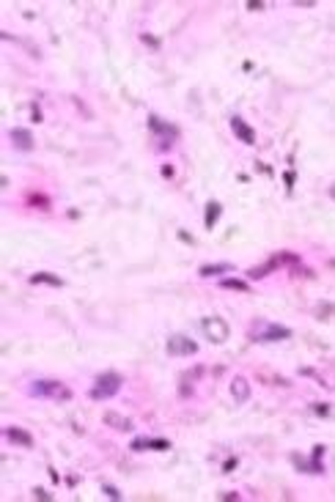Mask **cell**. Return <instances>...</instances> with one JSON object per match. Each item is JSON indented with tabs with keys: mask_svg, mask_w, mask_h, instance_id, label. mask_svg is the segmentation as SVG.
<instances>
[{
	"mask_svg": "<svg viewBox=\"0 0 335 502\" xmlns=\"http://www.w3.org/2000/svg\"><path fill=\"white\" fill-rule=\"evenodd\" d=\"M9 138H11V143H14V148H20V151H30V148H33V134H30L28 129H22V126L11 129Z\"/></svg>",
	"mask_w": 335,
	"mask_h": 502,
	"instance_id": "52a82bcc",
	"label": "cell"
},
{
	"mask_svg": "<svg viewBox=\"0 0 335 502\" xmlns=\"http://www.w3.org/2000/svg\"><path fill=\"white\" fill-rule=\"evenodd\" d=\"M201 330L212 343H226L228 335H231V326L226 324V318H220V316H206L201 321Z\"/></svg>",
	"mask_w": 335,
	"mask_h": 502,
	"instance_id": "277c9868",
	"label": "cell"
},
{
	"mask_svg": "<svg viewBox=\"0 0 335 502\" xmlns=\"http://www.w3.org/2000/svg\"><path fill=\"white\" fill-rule=\"evenodd\" d=\"M236 467V458H231V461H226V472H231V469Z\"/></svg>",
	"mask_w": 335,
	"mask_h": 502,
	"instance_id": "7402d4cb",
	"label": "cell"
},
{
	"mask_svg": "<svg viewBox=\"0 0 335 502\" xmlns=\"http://www.w3.org/2000/svg\"><path fill=\"white\" fill-rule=\"evenodd\" d=\"M250 338H256L258 343H272V340H289L291 330L281 324H269V321H256L250 326Z\"/></svg>",
	"mask_w": 335,
	"mask_h": 502,
	"instance_id": "7a4b0ae2",
	"label": "cell"
},
{
	"mask_svg": "<svg viewBox=\"0 0 335 502\" xmlns=\"http://www.w3.org/2000/svg\"><path fill=\"white\" fill-rule=\"evenodd\" d=\"M6 439L11 445H22V448H33V436H30L25 428H6Z\"/></svg>",
	"mask_w": 335,
	"mask_h": 502,
	"instance_id": "9c48e42d",
	"label": "cell"
},
{
	"mask_svg": "<svg viewBox=\"0 0 335 502\" xmlns=\"http://www.w3.org/2000/svg\"><path fill=\"white\" fill-rule=\"evenodd\" d=\"M231 129H234V134H236V138L242 140V143H247V146H253V143H256V132H253L239 115L231 118Z\"/></svg>",
	"mask_w": 335,
	"mask_h": 502,
	"instance_id": "8992f818",
	"label": "cell"
},
{
	"mask_svg": "<svg viewBox=\"0 0 335 502\" xmlns=\"http://www.w3.org/2000/svg\"><path fill=\"white\" fill-rule=\"evenodd\" d=\"M33 497H36V499H52V497H50V494H47L44 489H33Z\"/></svg>",
	"mask_w": 335,
	"mask_h": 502,
	"instance_id": "ffe728a7",
	"label": "cell"
},
{
	"mask_svg": "<svg viewBox=\"0 0 335 502\" xmlns=\"http://www.w3.org/2000/svg\"><path fill=\"white\" fill-rule=\"evenodd\" d=\"M30 283H33V285L47 283V285H55V288H61V285H63V280H61V277H55L52 272H36V275H30Z\"/></svg>",
	"mask_w": 335,
	"mask_h": 502,
	"instance_id": "4fadbf2b",
	"label": "cell"
},
{
	"mask_svg": "<svg viewBox=\"0 0 335 502\" xmlns=\"http://www.w3.org/2000/svg\"><path fill=\"white\" fill-rule=\"evenodd\" d=\"M283 181H286V187L291 189V184H294V173H283Z\"/></svg>",
	"mask_w": 335,
	"mask_h": 502,
	"instance_id": "44dd1931",
	"label": "cell"
},
{
	"mask_svg": "<svg viewBox=\"0 0 335 502\" xmlns=\"http://www.w3.org/2000/svg\"><path fill=\"white\" fill-rule=\"evenodd\" d=\"M102 491H105L110 499H121V494H118V489H116V486H102Z\"/></svg>",
	"mask_w": 335,
	"mask_h": 502,
	"instance_id": "e0dca14e",
	"label": "cell"
},
{
	"mask_svg": "<svg viewBox=\"0 0 335 502\" xmlns=\"http://www.w3.org/2000/svg\"><path fill=\"white\" fill-rule=\"evenodd\" d=\"M148 126H151V129H154V132H168V134H176V126H168V124H162L157 115H151V118H148Z\"/></svg>",
	"mask_w": 335,
	"mask_h": 502,
	"instance_id": "9a60e30c",
	"label": "cell"
},
{
	"mask_svg": "<svg viewBox=\"0 0 335 502\" xmlns=\"http://www.w3.org/2000/svg\"><path fill=\"white\" fill-rule=\"evenodd\" d=\"M30 395L36 398H50V401H69L71 398V390L63 384V381H55V379H39L30 384Z\"/></svg>",
	"mask_w": 335,
	"mask_h": 502,
	"instance_id": "6da1fadb",
	"label": "cell"
},
{
	"mask_svg": "<svg viewBox=\"0 0 335 502\" xmlns=\"http://www.w3.org/2000/svg\"><path fill=\"white\" fill-rule=\"evenodd\" d=\"M247 9H250V11H261V9H264V3H261V0H250Z\"/></svg>",
	"mask_w": 335,
	"mask_h": 502,
	"instance_id": "ac0fdd59",
	"label": "cell"
},
{
	"mask_svg": "<svg viewBox=\"0 0 335 502\" xmlns=\"http://www.w3.org/2000/svg\"><path fill=\"white\" fill-rule=\"evenodd\" d=\"M220 214H222V206L217 203V201H209V203H206V228H214V225H217V220H220Z\"/></svg>",
	"mask_w": 335,
	"mask_h": 502,
	"instance_id": "7c38bea8",
	"label": "cell"
},
{
	"mask_svg": "<svg viewBox=\"0 0 335 502\" xmlns=\"http://www.w3.org/2000/svg\"><path fill=\"white\" fill-rule=\"evenodd\" d=\"M226 272H231V264H209V266L198 269L201 277H214V275H226Z\"/></svg>",
	"mask_w": 335,
	"mask_h": 502,
	"instance_id": "5bb4252c",
	"label": "cell"
},
{
	"mask_svg": "<svg viewBox=\"0 0 335 502\" xmlns=\"http://www.w3.org/2000/svg\"><path fill=\"white\" fill-rule=\"evenodd\" d=\"M231 395H234L236 403H245L250 398V384H247L245 376H234V381H231Z\"/></svg>",
	"mask_w": 335,
	"mask_h": 502,
	"instance_id": "ba28073f",
	"label": "cell"
},
{
	"mask_svg": "<svg viewBox=\"0 0 335 502\" xmlns=\"http://www.w3.org/2000/svg\"><path fill=\"white\" fill-rule=\"evenodd\" d=\"M105 426L116 428V431H132V420L118 412H105Z\"/></svg>",
	"mask_w": 335,
	"mask_h": 502,
	"instance_id": "30bf717a",
	"label": "cell"
},
{
	"mask_svg": "<svg viewBox=\"0 0 335 502\" xmlns=\"http://www.w3.org/2000/svg\"><path fill=\"white\" fill-rule=\"evenodd\" d=\"M168 354L171 357H193V354H198V343L190 340L187 335H173L168 340Z\"/></svg>",
	"mask_w": 335,
	"mask_h": 502,
	"instance_id": "5b68a950",
	"label": "cell"
},
{
	"mask_svg": "<svg viewBox=\"0 0 335 502\" xmlns=\"http://www.w3.org/2000/svg\"><path fill=\"white\" fill-rule=\"evenodd\" d=\"M313 409H316V414H322V417H327V414H330V409H327V403H316Z\"/></svg>",
	"mask_w": 335,
	"mask_h": 502,
	"instance_id": "d6986e66",
	"label": "cell"
},
{
	"mask_svg": "<svg viewBox=\"0 0 335 502\" xmlns=\"http://www.w3.org/2000/svg\"><path fill=\"white\" fill-rule=\"evenodd\" d=\"M220 285H222V288H234V291H247V283L245 280H234V277H226Z\"/></svg>",
	"mask_w": 335,
	"mask_h": 502,
	"instance_id": "2e32d148",
	"label": "cell"
},
{
	"mask_svg": "<svg viewBox=\"0 0 335 502\" xmlns=\"http://www.w3.org/2000/svg\"><path fill=\"white\" fill-rule=\"evenodd\" d=\"M118 390H121V376H118V373H102L91 387V398L94 401H107V398H113Z\"/></svg>",
	"mask_w": 335,
	"mask_h": 502,
	"instance_id": "3957f363",
	"label": "cell"
},
{
	"mask_svg": "<svg viewBox=\"0 0 335 502\" xmlns=\"http://www.w3.org/2000/svg\"><path fill=\"white\" fill-rule=\"evenodd\" d=\"M171 442L168 439H135L132 442V450H168Z\"/></svg>",
	"mask_w": 335,
	"mask_h": 502,
	"instance_id": "8fae6325",
	"label": "cell"
},
{
	"mask_svg": "<svg viewBox=\"0 0 335 502\" xmlns=\"http://www.w3.org/2000/svg\"><path fill=\"white\" fill-rule=\"evenodd\" d=\"M330 198H335V184L330 187Z\"/></svg>",
	"mask_w": 335,
	"mask_h": 502,
	"instance_id": "603a6c76",
	"label": "cell"
}]
</instances>
